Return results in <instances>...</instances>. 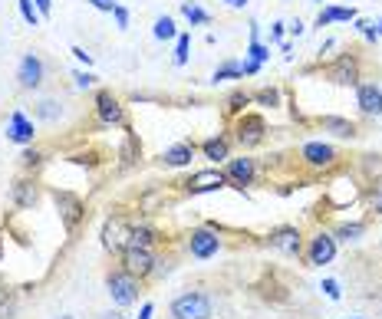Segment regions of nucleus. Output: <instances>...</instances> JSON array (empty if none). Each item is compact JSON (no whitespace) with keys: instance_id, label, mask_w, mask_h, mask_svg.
Returning a JSON list of instances; mask_svg holds the SVG:
<instances>
[{"instance_id":"1","label":"nucleus","mask_w":382,"mask_h":319,"mask_svg":"<svg viewBox=\"0 0 382 319\" xmlns=\"http://www.w3.org/2000/svg\"><path fill=\"white\" fill-rule=\"evenodd\" d=\"M139 283L142 280H135L132 273H125L122 267L105 273V293H109V300H112L115 306H132V303L139 300Z\"/></svg>"},{"instance_id":"2","label":"nucleus","mask_w":382,"mask_h":319,"mask_svg":"<svg viewBox=\"0 0 382 319\" xmlns=\"http://www.w3.org/2000/svg\"><path fill=\"white\" fill-rule=\"evenodd\" d=\"M53 204H57L59 211V221H63V231L66 234H76V227L83 224V217H86V204H83V198L73 191H59V188H53Z\"/></svg>"},{"instance_id":"3","label":"nucleus","mask_w":382,"mask_h":319,"mask_svg":"<svg viewBox=\"0 0 382 319\" xmlns=\"http://www.w3.org/2000/svg\"><path fill=\"white\" fill-rule=\"evenodd\" d=\"M172 319H211V300L204 293H182L172 303Z\"/></svg>"},{"instance_id":"4","label":"nucleus","mask_w":382,"mask_h":319,"mask_svg":"<svg viewBox=\"0 0 382 319\" xmlns=\"http://www.w3.org/2000/svg\"><path fill=\"white\" fill-rule=\"evenodd\" d=\"M155 267H158V260H155L152 251H139V247H125L122 251V270L132 273L135 280H149Z\"/></svg>"},{"instance_id":"5","label":"nucleus","mask_w":382,"mask_h":319,"mask_svg":"<svg viewBox=\"0 0 382 319\" xmlns=\"http://www.w3.org/2000/svg\"><path fill=\"white\" fill-rule=\"evenodd\" d=\"M303 257H306V263H310V267H326V263H333V257H336V237H333V234H326V231L313 234V237H310V243H306Z\"/></svg>"},{"instance_id":"6","label":"nucleus","mask_w":382,"mask_h":319,"mask_svg":"<svg viewBox=\"0 0 382 319\" xmlns=\"http://www.w3.org/2000/svg\"><path fill=\"white\" fill-rule=\"evenodd\" d=\"M188 251L195 260H211V257L221 251V237L211 231V227H195L188 237Z\"/></svg>"},{"instance_id":"7","label":"nucleus","mask_w":382,"mask_h":319,"mask_svg":"<svg viewBox=\"0 0 382 319\" xmlns=\"http://www.w3.org/2000/svg\"><path fill=\"white\" fill-rule=\"evenodd\" d=\"M264 132H267V126H264V119L254 116V112H244V116L238 119V126H234V138H238L244 148H254L264 142Z\"/></svg>"},{"instance_id":"8","label":"nucleus","mask_w":382,"mask_h":319,"mask_svg":"<svg viewBox=\"0 0 382 319\" xmlns=\"http://www.w3.org/2000/svg\"><path fill=\"white\" fill-rule=\"evenodd\" d=\"M224 174H228V188H238V191H244L248 184H254V174H257V164H254V158H228L224 162Z\"/></svg>"},{"instance_id":"9","label":"nucleus","mask_w":382,"mask_h":319,"mask_svg":"<svg viewBox=\"0 0 382 319\" xmlns=\"http://www.w3.org/2000/svg\"><path fill=\"white\" fill-rule=\"evenodd\" d=\"M185 184V191L188 194H208V191H221V188H228V174L221 171V168H208V171H198L191 174Z\"/></svg>"},{"instance_id":"10","label":"nucleus","mask_w":382,"mask_h":319,"mask_svg":"<svg viewBox=\"0 0 382 319\" xmlns=\"http://www.w3.org/2000/svg\"><path fill=\"white\" fill-rule=\"evenodd\" d=\"M267 243L274 251L286 253V257H296V253H303V234L296 231V227H274L267 234Z\"/></svg>"},{"instance_id":"11","label":"nucleus","mask_w":382,"mask_h":319,"mask_svg":"<svg viewBox=\"0 0 382 319\" xmlns=\"http://www.w3.org/2000/svg\"><path fill=\"white\" fill-rule=\"evenodd\" d=\"M43 76H47V66H43V59H40L37 53H27V56L20 59L17 83L23 89H40V86H43Z\"/></svg>"},{"instance_id":"12","label":"nucleus","mask_w":382,"mask_h":319,"mask_svg":"<svg viewBox=\"0 0 382 319\" xmlns=\"http://www.w3.org/2000/svg\"><path fill=\"white\" fill-rule=\"evenodd\" d=\"M326 76L336 86H359V63H356V56L346 53V56H340L333 66L326 69Z\"/></svg>"},{"instance_id":"13","label":"nucleus","mask_w":382,"mask_h":319,"mask_svg":"<svg viewBox=\"0 0 382 319\" xmlns=\"http://www.w3.org/2000/svg\"><path fill=\"white\" fill-rule=\"evenodd\" d=\"M300 158H303V164H310V168H333L336 164V148L326 145V142H306L303 148H300Z\"/></svg>"},{"instance_id":"14","label":"nucleus","mask_w":382,"mask_h":319,"mask_svg":"<svg viewBox=\"0 0 382 319\" xmlns=\"http://www.w3.org/2000/svg\"><path fill=\"white\" fill-rule=\"evenodd\" d=\"M96 116H99L103 126H122V122H125V109H122V102H119L112 92H99V96H96Z\"/></svg>"},{"instance_id":"15","label":"nucleus","mask_w":382,"mask_h":319,"mask_svg":"<svg viewBox=\"0 0 382 319\" xmlns=\"http://www.w3.org/2000/svg\"><path fill=\"white\" fill-rule=\"evenodd\" d=\"M10 201H13V207H20V211L37 207L40 204V184L33 181V178H20V181H13V188H10Z\"/></svg>"},{"instance_id":"16","label":"nucleus","mask_w":382,"mask_h":319,"mask_svg":"<svg viewBox=\"0 0 382 319\" xmlns=\"http://www.w3.org/2000/svg\"><path fill=\"white\" fill-rule=\"evenodd\" d=\"M356 106L363 116H382V89L376 83H359L356 86Z\"/></svg>"},{"instance_id":"17","label":"nucleus","mask_w":382,"mask_h":319,"mask_svg":"<svg viewBox=\"0 0 382 319\" xmlns=\"http://www.w3.org/2000/svg\"><path fill=\"white\" fill-rule=\"evenodd\" d=\"M7 138L10 142H17V145H33V138H37V126H33V122H30V119L17 109V112L10 116Z\"/></svg>"},{"instance_id":"18","label":"nucleus","mask_w":382,"mask_h":319,"mask_svg":"<svg viewBox=\"0 0 382 319\" xmlns=\"http://www.w3.org/2000/svg\"><path fill=\"white\" fill-rule=\"evenodd\" d=\"M125 237H129V224L122 217H109L103 224V247L105 251H125Z\"/></svg>"},{"instance_id":"19","label":"nucleus","mask_w":382,"mask_h":319,"mask_svg":"<svg viewBox=\"0 0 382 319\" xmlns=\"http://www.w3.org/2000/svg\"><path fill=\"white\" fill-rule=\"evenodd\" d=\"M195 152H198L195 142H178V145H172V148H165L162 152V164L165 168H185V164H191Z\"/></svg>"},{"instance_id":"20","label":"nucleus","mask_w":382,"mask_h":319,"mask_svg":"<svg viewBox=\"0 0 382 319\" xmlns=\"http://www.w3.org/2000/svg\"><path fill=\"white\" fill-rule=\"evenodd\" d=\"M201 155L208 158V162L221 164V162H228L231 158V142L224 136H214V138H204L201 142Z\"/></svg>"},{"instance_id":"21","label":"nucleus","mask_w":382,"mask_h":319,"mask_svg":"<svg viewBox=\"0 0 382 319\" xmlns=\"http://www.w3.org/2000/svg\"><path fill=\"white\" fill-rule=\"evenodd\" d=\"M158 241V234L149 227V224H135L129 227V237H125V247H139V251H152V243Z\"/></svg>"},{"instance_id":"22","label":"nucleus","mask_w":382,"mask_h":319,"mask_svg":"<svg viewBox=\"0 0 382 319\" xmlns=\"http://www.w3.org/2000/svg\"><path fill=\"white\" fill-rule=\"evenodd\" d=\"M356 20V10L353 7H323L320 17H316V27H330V23H349Z\"/></svg>"},{"instance_id":"23","label":"nucleus","mask_w":382,"mask_h":319,"mask_svg":"<svg viewBox=\"0 0 382 319\" xmlns=\"http://www.w3.org/2000/svg\"><path fill=\"white\" fill-rule=\"evenodd\" d=\"M320 126H323L326 132H333V136H340V138H356V126L349 122V119L323 116V119H320Z\"/></svg>"},{"instance_id":"24","label":"nucleus","mask_w":382,"mask_h":319,"mask_svg":"<svg viewBox=\"0 0 382 319\" xmlns=\"http://www.w3.org/2000/svg\"><path fill=\"white\" fill-rule=\"evenodd\" d=\"M182 13H185V20H188L191 27H208V23H211V13H208V10H201L195 0H185Z\"/></svg>"},{"instance_id":"25","label":"nucleus","mask_w":382,"mask_h":319,"mask_svg":"<svg viewBox=\"0 0 382 319\" xmlns=\"http://www.w3.org/2000/svg\"><path fill=\"white\" fill-rule=\"evenodd\" d=\"M214 83H228V79H244V69H241L238 59H228V63H221L218 69H214Z\"/></svg>"},{"instance_id":"26","label":"nucleus","mask_w":382,"mask_h":319,"mask_svg":"<svg viewBox=\"0 0 382 319\" xmlns=\"http://www.w3.org/2000/svg\"><path fill=\"white\" fill-rule=\"evenodd\" d=\"M37 119H43V122H57L59 116H63V106L59 102H53V99H43V102H37Z\"/></svg>"},{"instance_id":"27","label":"nucleus","mask_w":382,"mask_h":319,"mask_svg":"<svg viewBox=\"0 0 382 319\" xmlns=\"http://www.w3.org/2000/svg\"><path fill=\"white\" fill-rule=\"evenodd\" d=\"M363 234H366V224L363 221H353V224H340L333 237H336V241H359Z\"/></svg>"},{"instance_id":"28","label":"nucleus","mask_w":382,"mask_h":319,"mask_svg":"<svg viewBox=\"0 0 382 319\" xmlns=\"http://www.w3.org/2000/svg\"><path fill=\"white\" fill-rule=\"evenodd\" d=\"M155 40H178V27H175L172 17H158L155 20Z\"/></svg>"},{"instance_id":"29","label":"nucleus","mask_w":382,"mask_h":319,"mask_svg":"<svg viewBox=\"0 0 382 319\" xmlns=\"http://www.w3.org/2000/svg\"><path fill=\"white\" fill-rule=\"evenodd\" d=\"M244 56L264 66V63L270 59V47H267V43H260V40H250V43H248V53H244Z\"/></svg>"},{"instance_id":"30","label":"nucleus","mask_w":382,"mask_h":319,"mask_svg":"<svg viewBox=\"0 0 382 319\" xmlns=\"http://www.w3.org/2000/svg\"><path fill=\"white\" fill-rule=\"evenodd\" d=\"M250 102H254V99H250L248 92H234V96L228 99V109H224V112H228V116H241V112H244Z\"/></svg>"},{"instance_id":"31","label":"nucleus","mask_w":382,"mask_h":319,"mask_svg":"<svg viewBox=\"0 0 382 319\" xmlns=\"http://www.w3.org/2000/svg\"><path fill=\"white\" fill-rule=\"evenodd\" d=\"M17 7H20V17L27 20L30 27H40V10L33 0H17Z\"/></svg>"},{"instance_id":"32","label":"nucleus","mask_w":382,"mask_h":319,"mask_svg":"<svg viewBox=\"0 0 382 319\" xmlns=\"http://www.w3.org/2000/svg\"><path fill=\"white\" fill-rule=\"evenodd\" d=\"M188 49H191V37L188 33H178V40H175V63L178 66L188 63Z\"/></svg>"},{"instance_id":"33","label":"nucleus","mask_w":382,"mask_h":319,"mask_svg":"<svg viewBox=\"0 0 382 319\" xmlns=\"http://www.w3.org/2000/svg\"><path fill=\"white\" fill-rule=\"evenodd\" d=\"M254 102H260V106H270V109H277L280 106V89H260L257 96H250Z\"/></svg>"},{"instance_id":"34","label":"nucleus","mask_w":382,"mask_h":319,"mask_svg":"<svg viewBox=\"0 0 382 319\" xmlns=\"http://www.w3.org/2000/svg\"><path fill=\"white\" fill-rule=\"evenodd\" d=\"M356 30H359V33H363L369 43H376V40H379V30H376V23H369V20H359V17H356Z\"/></svg>"},{"instance_id":"35","label":"nucleus","mask_w":382,"mask_h":319,"mask_svg":"<svg viewBox=\"0 0 382 319\" xmlns=\"http://www.w3.org/2000/svg\"><path fill=\"white\" fill-rule=\"evenodd\" d=\"M20 162H23V168H40V164H43V155H40L37 148H30V145H27V152L20 155Z\"/></svg>"},{"instance_id":"36","label":"nucleus","mask_w":382,"mask_h":319,"mask_svg":"<svg viewBox=\"0 0 382 319\" xmlns=\"http://www.w3.org/2000/svg\"><path fill=\"white\" fill-rule=\"evenodd\" d=\"M320 290H323L326 296H330V300H340V296H343V287H340L336 280H330V277H326V280L320 283Z\"/></svg>"},{"instance_id":"37","label":"nucleus","mask_w":382,"mask_h":319,"mask_svg":"<svg viewBox=\"0 0 382 319\" xmlns=\"http://www.w3.org/2000/svg\"><path fill=\"white\" fill-rule=\"evenodd\" d=\"M112 17H115V27H119V30H129V10H125L122 4H115Z\"/></svg>"},{"instance_id":"38","label":"nucleus","mask_w":382,"mask_h":319,"mask_svg":"<svg viewBox=\"0 0 382 319\" xmlns=\"http://www.w3.org/2000/svg\"><path fill=\"white\" fill-rule=\"evenodd\" d=\"M369 204H373V211L382 214V181L373 184V191H369Z\"/></svg>"},{"instance_id":"39","label":"nucleus","mask_w":382,"mask_h":319,"mask_svg":"<svg viewBox=\"0 0 382 319\" xmlns=\"http://www.w3.org/2000/svg\"><path fill=\"white\" fill-rule=\"evenodd\" d=\"M73 79H76V86H79V89H89V86L96 83L93 73H83V69H76V73H73Z\"/></svg>"},{"instance_id":"40","label":"nucleus","mask_w":382,"mask_h":319,"mask_svg":"<svg viewBox=\"0 0 382 319\" xmlns=\"http://www.w3.org/2000/svg\"><path fill=\"white\" fill-rule=\"evenodd\" d=\"M115 4H119V0H89V7H96V10H105V13H112V10H115Z\"/></svg>"},{"instance_id":"41","label":"nucleus","mask_w":382,"mask_h":319,"mask_svg":"<svg viewBox=\"0 0 382 319\" xmlns=\"http://www.w3.org/2000/svg\"><path fill=\"white\" fill-rule=\"evenodd\" d=\"M241 69H244V76H257L260 73V63H254V59L244 56V63H241Z\"/></svg>"},{"instance_id":"42","label":"nucleus","mask_w":382,"mask_h":319,"mask_svg":"<svg viewBox=\"0 0 382 319\" xmlns=\"http://www.w3.org/2000/svg\"><path fill=\"white\" fill-rule=\"evenodd\" d=\"M69 53H73V56H76L79 63H86V66H93V53H86V49H83V47H73V49H69Z\"/></svg>"},{"instance_id":"43","label":"nucleus","mask_w":382,"mask_h":319,"mask_svg":"<svg viewBox=\"0 0 382 319\" xmlns=\"http://www.w3.org/2000/svg\"><path fill=\"white\" fill-rule=\"evenodd\" d=\"M284 27L286 23H274V30H270V43H280V40H284Z\"/></svg>"},{"instance_id":"44","label":"nucleus","mask_w":382,"mask_h":319,"mask_svg":"<svg viewBox=\"0 0 382 319\" xmlns=\"http://www.w3.org/2000/svg\"><path fill=\"white\" fill-rule=\"evenodd\" d=\"M37 4V10H40V17H47L50 10H53V0H33Z\"/></svg>"},{"instance_id":"45","label":"nucleus","mask_w":382,"mask_h":319,"mask_svg":"<svg viewBox=\"0 0 382 319\" xmlns=\"http://www.w3.org/2000/svg\"><path fill=\"white\" fill-rule=\"evenodd\" d=\"M152 310H155L152 303H145V306H142V310H139V316H135V319H152Z\"/></svg>"},{"instance_id":"46","label":"nucleus","mask_w":382,"mask_h":319,"mask_svg":"<svg viewBox=\"0 0 382 319\" xmlns=\"http://www.w3.org/2000/svg\"><path fill=\"white\" fill-rule=\"evenodd\" d=\"M286 27H290V33H294V37H300V33H303V23H300V20H294V23H286Z\"/></svg>"},{"instance_id":"47","label":"nucleus","mask_w":382,"mask_h":319,"mask_svg":"<svg viewBox=\"0 0 382 319\" xmlns=\"http://www.w3.org/2000/svg\"><path fill=\"white\" fill-rule=\"evenodd\" d=\"M228 7H234V10H241V7H248V0H224Z\"/></svg>"},{"instance_id":"48","label":"nucleus","mask_w":382,"mask_h":319,"mask_svg":"<svg viewBox=\"0 0 382 319\" xmlns=\"http://www.w3.org/2000/svg\"><path fill=\"white\" fill-rule=\"evenodd\" d=\"M105 319H122V316L119 313H105Z\"/></svg>"},{"instance_id":"49","label":"nucleus","mask_w":382,"mask_h":319,"mask_svg":"<svg viewBox=\"0 0 382 319\" xmlns=\"http://www.w3.org/2000/svg\"><path fill=\"white\" fill-rule=\"evenodd\" d=\"M0 260H4V237H0Z\"/></svg>"},{"instance_id":"50","label":"nucleus","mask_w":382,"mask_h":319,"mask_svg":"<svg viewBox=\"0 0 382 319\" xmlns=\"http://www.w3.org/2000/svg\"><path fill=\"white\" fill-rule=\"evenodd\" d=\"M376 30H379V37H382V20H379V27H376Z\"/></svg>"},{"instance_id":"51","label":"nucleus","mask_w":382,"mask_h":319,"mask_svg":"<svg viewBox=\"0 0 382 319\" xmlns=\"http://www.w3.org/2000/svg\"><path fill=\"white\" fill-rule=\"evenodd\" d=\"M57 319H73V316H57Z\"/></svg>"},{"instance_id":"52","label":"nucleus","mask_w":382,"mask_h":319,"mask_svg":"<svg viewBox=\"0 0 382 319\" xmlns=\"http://www.w3.org/2000/svg\"><path fill=\"white\" fill-rule=\"evenodd\" d=\"M316 4H323V0H316Z\"/></svg>"}]
</instances>
